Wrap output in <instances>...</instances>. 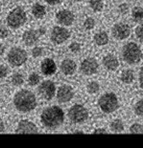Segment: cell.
Wrapping results in <instances>:
<instances>
[{
    "instance_id": "1",
    "label": "cell",
    "mask_w": 143,
    "mask_h": 148,
    "mask_svg": "<svg viewBox=\"0 0 143 148\" xmlns=\"http://www.w3.org/2000/svg\"><path fill=\"white\" fill-rule=\"evenodd\" d=\"M42 124L48 129H56L63 124L64 113L61 108L53 106L43 110L41 115Z\"/></svg>"
},
{
    "instance_id": "2",
    "label": "cell",
    "mask_w": 143,
    "mask_h": 148,
    "mask_svg": "<svg viewBox=\"0 0 143 148\" xmlns=\"http://www.w3.org/2000/svg\"><path fill=\"white\" fill-rule=\"evenodd\" d=\"M13 102L16 110L23 113L33 110L37 103L35 95L26 89H22L16 92L13 98Z\"/></svg>"
},
{
    "instance_id": "3",
    "label": "cell",
    "mask_w": 143,
    "mask_h": 148,
    "mask_svg": "<svg viewBox=\"0 0 143 148\" xmlns=\"http://www.w3.org/2000/svg\"><path fill=\"white\" fill-rule=\"evenodd\" d=\"M122 54L125 62L129 64H137L142 59V51L139 46L134 42H129L123 47Z\"/></svg>"
},
{
    "instance_id": "4",
    "label": "cell",
    "mask_w": 143,
    "mask_h": 148,
    "mask_svg": "<svg viewBox=\"0 0 143 148\" xmlns=\"http://www.w3.org/2000/svg\"><path fill=\"white\" fill-rule=\"evenodd\" d=\"M100 109L106 113L115 112L119 107V102L115 94L109 92L103 95L98 101Z\"/></svg>"
},
{
    "instance_id": "5",
    "label": "cell",
    "mask_w": 143,
    "mask_h": 148,
    "mask_svg": "<svg viewBox=\"0 0 143 148\" xmlns=\"http://www.w3.org/2000/svg\"><path fill=\"white\" fill-rule=\"evenodd\" d=\"M27 21L26 13L20 7L14 8L7 17V23L11 28L16 29L22 26Z\"/></svg>"
},
{
    "instance_id": "6",
    "label": "cell",
    "mask_w": 143,
    "mask_h": 148,
    "mask_svg": "<svg viewBox=\"0 0 143 148\" xmlns=\"http://www.w3.org/2000/svg\"><path fill=\"white\" fill-rule=\"evenodd\" d=\"M7 60L13 66H20L28 60V54L23 49L13 47L7 55Z\"/></svg>"
},
{
    "instance_id": "7",
    "label": "cell",
    "mask_w": 143,
    "mask_h": 148,
    "mask_svg": "<svg viewBox=\"0 0 143 148\" xmlns=\"http://www.w3.org/2000/svg\"><path fill=\"white\" fill-rule=\"evenodd\" d=\"M68 117L71 122L81 123L84 122L88 117V112L86 108L80 104H75L68 112Z\"/></svg>"
},
{
    "instance_id": "8",
    "label": "cell",
    "mask_w": 143,
    "mask_h": 148,
    "mask_svg": "<svg viewBox=\"0 0 143 148\" xmlns=\"http://www.w3.org/2000/svg\"><path fill=\"white\" fill-rule=\"evenodd\" d=\"M71 34L67 28L61 26L54 27L51 32L50 39L54 43L60 45L69 38Z\"/></svg>"
},
{
    "instance_id": "9",
    "label": "cell",
    "mask_w": 143,
    "mask_h": 148,
    "mask_svg": "<svg viewBox=\"0 0 143 148\" xmlns=\"http://www.w3.org/2000/svg\"><path fill=\"white\" fill-rule=\"evenodd\" d=\"M38 92L42 98L46 100H50L54 97L56 87L52 81L46 80L39 85Z\"/></svg>"
},
{
    "instance_id": "10",
    "label": "cell",
    "mask_w": 143,
    "mask_h": 148,
    "mask_svg": "<svg viewBox=\"0 0 143 148\" xmlns=\"http://www.w3.org/2000/svg\"><path fill=\"white\" fill-rule=\"evenodd\" d=\"M112 34L118 40H124L130 36V27L127 24L122 23L115 24L112 28Z\"/></svg>"
},
{
    "instance_id": "11",
    "label": "cell",
    "mask_w": 143,
    "mask_h": 148,
    "mask_svg": "<svg viewBox=\"0 0 143 148\" xmlns=\"http://www.w3.org/2000/svg\"><path fill=\"white\" fill-rule=\"evenodd\" d=\"M99 64L97 60L93 58H88L84 60L80 65L82 72L86 75H92L97 73Z\"/></svg>"
},
{
    "instance_id": "12",
    "label": "cell",
    "mask_w": 143,
    "mask_h": 148,
    "mask_svg": "<svg viewBox=\"0 0 143 148\" xmlns=\"http://www.w3.org/2000/svg\"><path fill=\"white\" fill-rule=\"evenodd\" d=\"M16 132L18 134H37L38 129L31 121L28 120H22L17 126Z\"/></svg>"
},
{
    "instance_id": "13",
    "label": "cell",
    "mask_w": 143,
    "mask_h": 148,
    "mask_svg": "<svg viewBox=\"0 0 143 148\" xmlns=\"http://www.w3.org/2000/svg\"><path fill=\"white\" fill-rule=\"evenodd\" d=\"M56 18L59 24L66 26L72 25L75 20L73 13L67 9L59 11L56 14Z\"/></svg>"
},
{
    "instance_id": "14",
    "label": "cell",
    "mask_w": 143,
    "mask_h": 148,
    "mask_svg": "<svg viewBox=\"0 0 143 148\" xmlns=\"http://www.w3.org/2000/svg\"><path fill=\"white\" fill-rule=\"evenodd\" d=\"M74 97V91L72 87L69 85H63L58 88L57 99L59 102L66 103L72 100Z\"/></svg>"
},
{
    "instance_id": "15",
    "label": "cell",
    "mask_w": 143,
    "mask_h": 148,
    "mask_svg": "<svg viewBox=\"0 0 143 148\" xmlns=\"http://www.w3.org/2000/svg\"><path fill=\"white\" fill-rule=\"evenodd\" d=\"M40 34L37 30L35 29H29L24 32L22 35V40L24 44L27 46H33L39 40Z\"/></svg>"
},
{
    "instance_id": "16",
    "label": "cell",
    "mask_w": 143,
    "mask_h": 148,
    "mask_svg": "<svg viewBox=\"0 0 143 148\" xmlns=\"http://www.w3.org/2000/svg\"><path fill=\"white\" fill-rule=\"evenodd\" d=\"M41 71L45 75H52L56 73L57 67L52 59L45 58L42 61L41 64Z\"/></svg>"
},
{
    "instance_id": "17",
    "label": "cell",
    "mask_w": 143,
    "mask_h": 148,
    "mask_svg": "<svg viewBox=\"0 0 143 148\" xmlns=\"http://www.w3.org/2000/svg\"><path fill=\"white\" fill-rule=\"evenodd\" d=\"M102 62L104 67L109 71H115L119 67V61L117 58L110 54L103 57Z\"/></svg>"
},
{
    "instance_id": "18",
    "label": "cell",
    "mask_w": 143,
    "mask_h": 148,
    "mask_svg": "<svg viewBox=\"0 0 143 148\" xmlns=\"http://www.w3.org/2000/svg\"><path fill=\"white\" fill-rule=\"evenodd\" d=\"M60 69L62 73L66 75H73L76 70V64L71 59H66L61 62Z\"/></svg>"
},
{
    "instance_id": "19",
    "label": "cell",
    "mask_w": 143,
    "mask_h": 148,
    "mask_svg": "<svg viewBox=\"0 0 143 148\" xmlns=\"http://www.w3.org/2000/svg\"><path fill=\"white\" fill-rule=\"evenodd\" d=\"M93 40L96 45L99 46H103L107 45L108 42V34L104 31L99 32L95 34L93 37Z\"/></svg>"
},
{
    "instance_id": "20",
    "label": "cell",
    "mask_w": 143,
    "mask_h": 148,
    "mask_svg": "<svg viewBox=\"0 0 143 148\" xmlns=\"http://www.w3.org/2000/svg\"><path fill=\"white\" fill-rule=\"evenodd\" d=\"M31 13L36 18H43L46 14V9L40 3H35L31 8Z\"/></svg>"
},
{
    "instance_id": "21",
    "label": "cell",
    "mask_w": 143,
    "mask_h": 148,
    "mask_svg": "<svg viewBox=\"0 0 143 148\" xmlns=\"http://www.w3.org/2000/svg\"><path fill=\"white\" fill-rule=\"evenodd\" d=\"M120 79L122 82L125 84L131 83L135 79L133 71L131 70H125L121 74Z\"/></svg>"
},
{
    "instance_id": "22",
    "label": "cell",
    "mask_w": 143,
    "mask_h": 148,
    "mask_svg": "<svg viewBox=\"0 0 143 148\" xmlns=\"http://www.w3.org/2000/svg\"><path fill=\"white\" fill-rule=\"evenodd\" d=\"M132 17L135 22L142 24L143 17V10L141 7H135L132 10Z\"/></svg>"
},
{
    "instance_id": "23",
    "label": "cell",
    "mask_w": 143,
    "mask_h": 148,
    "mask_svg": "<svg viewBox=\"0 0 143 148\" xmlns=\"http://www.w3.org/2000/svg\"><path fill=\"white\" fill-rule=\"evenodd\" d=\"M110 129L115 133L122 132L124 130V124L120 119H115L110 124Z\"/></svg>"
},
{
    "instance_id": "24",
    "label": "cell",
    "mask_w": 143,
    "mask_h": 148,
    "mask_svg": "<svg viewBox=\"0 0 143 148\" xmlns=\"http://www.w3.org/2000/svg\"><path fill=\"white\" fill-rule=\"evenodd\" d=\"M89 4L91 9L94 12L101 11L104 7L103 0H90Z\"/></svg>"
},
{
    "instance_id": "25",
    "label": "cell",
    "mask_w": 143,
    "mask_h": 148,
    "mask_svg": "<svg viewBox=\"0 0 143 148\" xmlns=\"http://www.w3.org/2000/svg\"><path fill=\"white\" fill-rule=\"evenodd\" d=\"M99 85L96 81H92V82L90 83L87 85V91L88 93L91 94V95H93V94L97 93L99 90Z\"/></svg>"
},
{
    "instance_id": "26",
    "label": "cell",
    "mask_w": 143,
    "mask_h": 148,
    "mask_svg": "<svg viewBox=\"0 0 143 148\" xmlns=\"http://www.w3.org/2000/svg\"><path fill=\"white\" fill-rule=\"evenodd\" d=\"M12 83L15 86H20L24 83V77L21 73H16L12 76Z\"/></svg>"
},
{
    "instance_id": "27",
    "label": "cell",
    "mask_w": 143,
    "mask_h": 148,
    "mask_svg": "<svg viewBox=\"0 0 143 148\" xmlns=\"http://www.w3.org/2000/svg\"><path fill=\"white\" fill-rule=\"evenodd\" d=\"M129 131L131 134H142V126L139 123H134L130 127Z\"/></svg>"
},
{
    "instance_id": "28",
    "label": "cell",
    "mask_w": 143,
    "mask_h": 148,
    "mask_svg": "<svg viewBox=\"0 0 143 148\" xmlns=\"http://www.w3.org/2000/svg\"><path fill=\"white\" fill-rule=\"evenodd\" d=\"M40 81V77L37 73H32L30 74L28 77V83L29 85L35 86Z\"/></svg>"
},
{
    "instance_id": "29",
    "label": "cell",
    "mask_w": 143,
    "mask_h": 148,
    "mask_svg": "<svg viewBox=\"0 0 143 148\" xmlns=\"http://www.w3.org/2000/svg\"><path fill=\"white\" fill-rule=\"evenodd\" d=\"M95 20L92 17H88V18L85 20L84 23V27L87 30H91L95 27Z\"/></svg>"
},
{
    "instance_id": "30",
    "label": "cell",
    "mask_w": 143,
    "mask_h": 148,
    "mask_svg": "<svg viewBox=\"0 0 143 148\" xmlns=\"http://www.w3.org/2000/svg\"><path fill=\"white\" fill-rule=\"evenodd\" d=\"M142 100H140L139 101L135 103L134 106V112L135 114L138 116H140V117H142Z\"/></svg>"
},
{
    "instance_id": "31",
    "label": "cell",
    "mask_w": 143,
    "mask_h": 148,
    "mask_svg": "<svg viewBox=\"0 0 143 148\" xmlns=\"http://www.w3.org/2000/svg\"><path fill=\"white\" fill-rule=\"evenodd\" d=\"M69 50L72 52L73 53H78L80 51V49H81V47L80 45L77 42H73V43H71L69 46Z\"/></svg>"
},
{
    "instance_id": "32",
    "label": "cell",
    "mask_w": 143,
    "mask_h": 148,
    "mask_svg": "<svg viewBox=\"0 0 143 148\" xmlns=\"http://www.w3.org/2000/svg\"><path fill=\"white\" fill-rule=\"evenodd\" d=\"M43 49L40 47H34L31 51L32 56H33L34 58L39 57V56H41L42 55H43Z\"/></svg>"
},
{
    "instance_id": "33",
    "label": "cell",
    "mask_w": 143,
    "mask_h": 148,
    "mask_svg": "<svg viewBox=\"0 0 143 148\" xmlns=\"http://www.w3.org/2000/svg\"><path fill=\"white\" fill-rule=\"evenodd\" d=\"M135 35H136L137 38L139 39L140 43H142V39H143V35H142V24L138 26L135 30Z\"/></svg>"
},
{
    "instance_id": "34",
    "label": "cell",
    "mask_w": 143,
    "mask_h": 148,
    "mask_svg": "<svg viewBox=\"0 0 143 148\" xmlns=\"http://www.w3.org/2000/svg\"><path fill=\"white\" fill-rule=\"evenodd\" d=\"M9 73L8 68L4 65H0V79L5 77Z\"/></svg>"
},
{
    "instance_id": "35",
    "label": "cell",
    "mask_w": 143,
    "mask_h": 148,
    "mask_svg": "<svg viewBox=\"0 0 143 148\" xmlns=\"http://www.w3.org/2000/svg\"><path fill=\"white\" fill-rule=\"evenodd\" d=\"M129 10V6L126 3H122L120 5L119 11L122 14H126Z\"/></svg>"
},
{
    "instance_id": "36",
    "label": "cell",
    "mask_w": 143,
    "mask_h": 148,
    "mask_svg": "<svg viewBox=\"0 0 143 148\" xmlns=\"http://www.w3.org/2000/svg\"><path fill=\"white\" fill-rule=\"evenodd\" d=\"M8 30L6 28L2 26L0 28V38H5L8 36Z\"/></svg>"
},
{
    "instance_id": "37",
    "label": "cell",
    "mask_w": 143,
    "mask_h": 148,
    "mask_svg": "<svg viewBox=\"0 0 143 148\" xmlns=\"http://www.w3.org/2000/svg\"><path fill=\"white\" fill-rule=\"evenodd\" d=\"M93 133L94 134H106L108 132L106 131L105 129H103V128H98V129H95Z\"/></svg>"
},
{
    "instance_id": "38",
    "label": "cell",
    "mask_w": 143,
    "mask_h": 148,
    "mask_svg": "<svg viewBox=\"0 0 143 148\" xmlns=\"http://www.w3.org/2000/svg\"><path fill=\"white\" fill-rule=\"evenodd\" d=\"M45 1L50 5H56L61 3L63 0H45Z\"/></svg>"
},
{
    "instance_id": "39",
    "label": "cell",
    "mask_w": 143,
    "mask_h": 148,
    "mask_svg": "<svg viewBox=\"0 0 143 148\" xmlns=\"http://www.w3.org/2000/svg\"><path fill=\"white\" fill-rule=\"evenodd\" d=\"M142 74H143V71H142V67L140 68V72H139V83H140V87L141 88H142Z\"/></svg>"
},
{
    "instance_id": "40",
    "label": "cell",
    "mask_w": 143,
    "mask_h": 148,
    "mask_svg": "<svg viewBox=\"0 0 143 148\" xmlns=\"http://www.w3.org/2000/svg\"><path fill=\"white\" fill-rule=\"evenodd\" d=\"M5 130V125L4 123L1 118H0V133L3 132Z\"/></svg>"
},
{
    "instance_id": "41",
    "label": "cell",
    "mask_w": 143,
    "mask_h": 148,
    "mask_svg": "<svg viewBox=\"0 0 143 148\" xmlns=\"http://www.w3.org/2000/svg\"><path fill=\"white\" fill-rule=\"evenodd\" d=\"M39 34H40V36L42 35H44L46 33V29L45 28H43V27H41V28H39V29H37Z\"/></svg>"
},
{
    "instance_id": "42",
    "label": "cell",
    "mask_w": 143,
    "mask_h": 148,
    "mask_svg": "<svg viewBox=\"0 0 143 148\" xmlns=\"http://www.w3.org/2000/svg\"><path fill=\"white\" fill-rule=\"evenodd\" d=\"M5 52V47L2 44H0V56L3 55Z\"/></svg>"
},
{
    "instance_id": "43",
    "label": "cell",
    "mask_w": 143,
    "mask_h": 148,
    "mask_svg": "<svg viewBox=\"0 0 143 148\" xmlns=\"http://www.w3.org/2000/svg\"><path fill=\"white\" fill-rule=\"evenodd\" d=\"M74 134H84V132H82V130H76V131L74 132Z\"/></svg>"
},
{
    "instance_id": "44",
    "label": "cell",
    "mask_w": 143,
    "mask_h": 148,
    "mask_svg": "<svg viewBox=\"0 0 143 148\" xmlns=\"http://www.w3.org/2000/svg\"><path fill=\"white\" fill-rule=\"evenodd\" d=\"M74 1H75V2H81V1H82L83 0H74Z\"/></svg>"
}]
</instances>
